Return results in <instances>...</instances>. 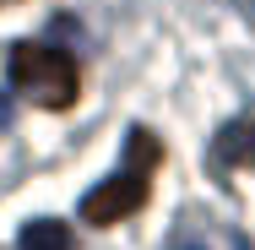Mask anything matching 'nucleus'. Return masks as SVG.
Instances as JSON below:
<instances>
[{
	"label": "nucleus",
	"mask_w": 255,
	"mask_h": 250,
	"mask_svg": "<svg viewBox=\"0 0 255 250\" xmlns=\"http://www.w3.org/2000/svg\"><path fill=\"white\" fill-rule=\"evenodd\" d=\"M157 158H163V147H157L152 131H130V142H125V163L103 180L98 191L82 196V218H87V223H120V218H130V212L147 201V185H152Z\"/></svg>",
	"instance_id": "obj_1"
},
{
	"label": "nucleus",
	"mask_w": 255,
	"mask_h": 250,
	"mask_svg": "<svg viewBox=\"0 0 255 250\" xmlns=\"http://www.w3.org/2000/svg\"><path fill=\"white\" fill-rule=\"evenodd\" d=\"M11 87L27 93L44 109H65L76 103L82 87V71L65 49H44V44H11Z\"/></svg>",
	"instance_id": "obj_2"
},
{
	"label": "nucleus",
	"mask_w": 255,
	"mask_h": 250,
	"mask_svg": "<svg viewBox=\"0 0 255 250\" xmlns=\"http://www.w3.org/2000/svg\"><path fill=\"white\" fill-rule=\"evenodd\" d=\"M212 163H217V169L250 163V169H255V114L234 120V125H223V136H217V147H212Z\"/></svg>",
	"instance_id": "obj_3"
},
{
	"label": "nucleus",
	"mask_w": 255,
	"mask_h": 250,
	"mask_svg": "<svg viewBox=\"0 0 255 250\" xmlns=\"http://www.w3.org/2000/svg\"><path fill=\"white\" fill-rule=\"evenodd\" d=\"M22 250H71L76 240H71V229L60 223V218H38V223H27L22 229V240H16Z\"/></svg>",
	"instance_id": "obj_4"
},
{
	"label": "nucleus",
	"mask_w": 255,
	"mask_h": 250,
	"mask_svg": "<svg viewBox=\"0 0 255 250\" xmlns=\"http://www.w3.org/2000/svg\"><path fill=\"white\" fill-rule=\"evenodd\" d=\"M174 250H206V245H201V240H185V245H174Z\"/></svg>",
	"instance_id": "obj_5"
}]
</instances>
